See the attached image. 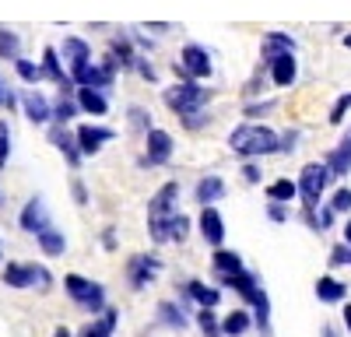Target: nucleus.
I'll return each instance as SVG.
<instances>
[{
	"mask_svg": "<svg viewBox=\"0 0 351 337\" xmlns=\"http://www.w3.org/2000/svg\"><path fill=\"white\" fill-rule=\"evenodd\" d=\"M228 148L236 151L239 158H263V155H274L281 151V137L271 127H260V123H243L228 134Z\"/></svg>",
	"mask_w": 351,
	"mask_h": 337,
	"instance_id": "f257e3e1",
	"label": "nucleus"
},
{
	"mask_svg": "<svg viewBox=\"0 0 351 337\" xmlns=\"http://www.w3.org/2000/svg\"><path fill=\"white\" fill-rule=\"evenodd\" d=\"M211 95H215V92H208L200 81H176V84H169V88L162 92L165 105H169L172 112H180V116L200 112V109H204V102H208Z\"/></svg>",
	"mask_w": 351,
	"mask_h": 337,
	"instance_id": "f03ea898",
	"label": "nucleus"
},
{
	"mask_svg": "<svg viewBox=\"0 0 351 337\" xmlns=\"http://www.w3.org/2000/svg\"><path fill=\"white\" fill-rule=\"evenodd\" d=\"M64 288H67V295L84 309V313H102L106 309V288L99 285V281H88V277H81V274H67L64 277Z\"/></svg>",
	"mask_w": 351,
	"mask_h": 337,
	"instance_id": "7ed1b4c3",
	"label": "nucleus"
},
{
	"mask_svg": "<svg viewBox=\"0 0 351 337\" xmlns=\"http://www.w3.org/2000/svg\"><path fill=\"white\" fill-rule=\"evenodd\" d=\"M330 165L327 162H309L302 173H299V197H302V208H319V197H324L327 183H330Z\"/></svg>",
	"mask_w": 351,
	"mask_h": 337,
	"instance_id": "20e7f679",
	"label": "nucleus"
},
{
	"mask_svg": "<svg viewBox=\"0 0 351 337\" xmlns=\"http://www.w3.org/2000/svg\"><path fill=\"white\" fill-rule=\"evenodd\" d=\"M162 271V260L155 257V253H137V257L127 260V281H130V288L141 292V288H148L152 281L158 277Z\"/></svg>",
	"mask_w": 351,
	"mask_h": 337,
	"instance_id": "39448f33",
	"label": "nucleus"
},
{
	"mask_svg": "<svg viewBox=\"0 0 351 337\" xmlns=\"http://www.w3.org/2000/svg\"><path fill=\"white\" fill-rule=\"evenodd\" d=\"M172 151H176V140H172V134H169V130L152 127V130H148V151L141 155V165H144V168L165 165V162L172 158Z\"/></svg>",
	"mask_w": 351,
	"mask_h": 337,
	"instance_id": "423d86ee",
	"label": "nucleus"
},
{
	"mask_svg": "<svg viewBox=\"0 0 351 337\" xmlns=\"http://www.w3.org/2000/svg\"><path fill=\"white\" fill-rule=\"evenodd\" d=\"M180 67H183V71H186V77H193V81L211 77V71H215L211 53L204 49L200 42H186V46H183V53H180Z\"/></svg>",
	"mask_w": 351,
	"mask_h": 337,
	"instance_id": "0eeeda50",
	"label": "nucleus"
},
{
	"mask_svg": "<svg viewBox=\"0 0 351 337\" xmlns=\"http://www.w3.org/2000/svg\"><path fill=\"white\" fill-rule=\"evenodd\" d=\"M77 148H81V155L88 158V155H99L109 140L116 137V130H109V127H99V123H81L77 130Z\"/></svg>",
	"mask_w": 351,
	"mask_h": 337,
	"instance_id": "6e6552de",
	"label": "nucleus"
},
{
	"mask_svg": "<svg viewBox=\"0 0 351 337\" xmlns=\"http://www.w3.org/2000/svg\"><path fill=\"white\" fill-rule=\"evenodd\" d=\"M197 229H200L204 242H211L215 249H218V246L225 242V218H221V211H218L215 204H204V208H200Z\"/></svg>",
	"mask_w": 351,
	"mask_h": 337,
	"instance_id": "1a4fd4ad",
	"label": "nucleus"
},
{
	"mask_svg": "<svg viewBox=\"0 0 351 337\" xmlns=\"http://www.w3.org/2000/svg\"><path fill=\"white\" fill-rule=\"evenodd\" d=\"M60 53H64V64H67L71 77H77L88 64H92V46H88L81 36H67L64 46H60Z\"/></svg>",
	"mask_w": 351,
	"mask_h": 337,
	"instance_id": "9d476101",
	"label": "nucleus"
},
{
	"mask_svg": "<svg viewBox=\"0 0 351 337\" xmlns=\"http://www.w3.org/2000/svg\"><path fill=\"white\" fill-rule=\"evenodd\" d=\"M218 281H221L225 288H232L236 295H243V299H246L250 305H253V302H256V299L263 295V285H260V277H256L253 271H246V267H243L239 274H228V277H218Z\"/></svg>",
	"mask_w": 351,
	"mask_h": 337,
	"instance_id": "9b49d317",
	"label": "nucleus"
},
{
	"mask_svg": "<svg viewBox=\"0 0 351 337\" xmlns=\"http://www.w3.org/2000/svg\"><path fill=\"white\" fill-rule=\"evenodd\" d=\"M49 145L60 151L71 165H81V148H77V134L74 130H67V123H56V127H49Z\"/></svg>",
	"mask_w": 351,
	"mask_h": 337,
	"instance_id": "f8f14e48",
	"label": "nucleus"
},
{
	"mask_svg": "<svg viewBox=\"0 0 351 337\" xmlns=\"http://www.w3.org/2000/svg\"><path fill=\"white\" fill-rule=\"evenodd\" d=\"M18 225H21L25 232H32V236H39V232L49 229V211H46V204H43V197H32V201L21 208Z\"/></svg>",
	"mask_w": 351,
	"mask_h": 337,
	"instance_id": "ddd939ff",
	"label": "nucleus"
},
{
	"mask_svg": "<svg viewBox=\"0 0 351 337\" xmlns=\"http://www.w3.org/2000/svg\"><path fill=\"white\" fill-rule=\"evenodd\" d=\"M176 201H180V183H162L155 197L148 201V218H169L176 214Z\"/></svg>",
	"mask_w": 351,
	"mask_h": 337,
	"instance_id": "4468645a",
	"label": "nucleus"
},
{
	"mask_svg": "<svg viewBox=\"0 0 351 337\" xmlns=\"http://www.w3.org/2000/svg\"><path fill=\"white\" fill-rule=\"evenodd\" d=\"M4 285L8 288H36L39 285V264H8Z\"/></svg>",
	"mask_w": 351,
	"mask_h": 337,
	"instance_id": "2eb2a0df",
	"label": "nucleus"
},
{
	"mask_svg": "<svg viewBox=\"0 0 351 337\" xmlns=\"http://www.w3.org/2000/svg\"><path fill=\"white\" fill-rule=\"evenodd\" d=\"M285 53H295V39L291 36H285V32H267L263 36V46H260V56H263V64H274L278 56H285Z\"/></svg>",
	"mask_w": 351,
	"mask_h": 337,
	"instance_id": "dca6fc26",
	"label": "nucleus"
},
{
	"mask_svg": "<svg viewBox=\"0 0 351 337\" xmlns=\"http://www.w3.org/2000/svg\"><path fill=\"white\" fill-rule=\"evenodd\" d=\"M21 109H25V120H32V123L53 120V105L46 102L43 92H21Z\"/></svg>",
	"mask_w": 351,
	"mask_h": 337,
	"instance_id": "f3484780",
	"label": "nucleus"
},
{
	"mask_svg": "<svg viewBox=\"0 0 351 337\" xmlns=\"http://www.w3.org/2000/svg\"><path fill=\"white\" fill-rule=\"evenodd\" d=\"M77 105H81V112H92V116H106L109 112V99H106V92H99V88H88V84H77Z\"/></svg>",
	"mask_w": 351,
	"mask_h": 337,
	"instance_id": "a211bd4d",
	"label": "nucleus"
},
{
	"mask_svg": "<svg viewBox=\"0 0 351 337\" xmlns=\"http://www.w3.org/2000/svg\"><path fill=\"white\" fill-rule=\"evenodd\" d=\"M299 77V64H295V53H285L278 56V60L271 64V81L278 84V88H291Z\"/></svg>",
	"mask_w": 351,
	"mask_h": 337,
	"instance_id": "6ab92c4d",
	"label": "nucleus"
},
{
	"mask_svg": "<svg viewBox=\"0 0 351 337\" xmlns=\"http://www.w3.org/2000/svg\"><path fill=\"white\" fill-rule=\"evenodd\" d=\"M225 193H228V186H225L221 176H204V179L197 183V190H193V197H197L200 208H204V204H218Z\"/></svg>",
	"mask_w": 351,
	"mask_h": 337,
	"instance_id": "aec40b11",
	"label": "nucleus"
},
{
	"mask_svg": "<svg viewBox=\"0 0 351 337\" xmlns=\"http://www.w3.org/2000/svg\"><path fill=\"white\" fill-rule=\"evenodd\" d=\"M327 165H330V176H334V179H341V176L351 173V130L344 134L341 145L327 155Z\"/></svg>",
	"mask_w": 351,
	"mask_h": 337,
	"instance_id": "412c9836",
	"label": "nucleus"
},
{
	"mask_svg": "<svg viewBox=\"0 0 351 337\" xmlns=\"http://www.w3.org/2000/svg\"><path fill=\"white\" fill-rule=\"evenodd\" d=\"M116 323H120V309L106 305V309H102V320H95V323L81 327V334H77V337H112Z\"/></svg>",
	"mask_w": 351,
	"mask_h": 337,
	"instance_id": "4be33fe9",
	"label": "nucleus"
},
{
	"mask_svg": "<svg viewBox=\"0 0 351 337\" xmlns=\"http://www.w3.org/2000/svg\"><path fill=\"white\" fill-rule=\"evenodd\" d=\"M344 295H348V285H344V281H337V277H330V274L316 277V299H319V302L334 305V302H344Z\"/></svg>",
	"mask_w": 351,
	"mask_h": 337,
	"instance_id": "5701e85b",
	"label": "nucleus"
},
{
	"mask_svg": "<svg viewBox=\"0 0 351 337\" xmlns=\"http://www.w3.org/2000/svg\"><path fill=\"white\" fill-rule=\"evenodd\" d=\"M211 264H215V274L218 277H228V274H239L243 271V257L236 249H215V257H211Z\"/></svg>",
	"mask_w": 351,
	"mask_h": 337,
	"instance_id": "b1692460",
	"label": "nucleus"
},
{
	"mask_svg": "<svg viewBox=\"0 0 351 337\" xmlns=\"http://www.w3.org/2000/svg\"><path fill=\"white\" fill-rule=\"evenodd\" d=\"M186 295L200 305V309H215L221 302V292L211 288V285H204V281H186Z\"/></svg>",
	"mask_w": 351,
	"mask_h": 337,
	"instance_id": "393cba45",
	"label": "nucleus"
},
{
	"mask_svg": "<svg viewBox=\"0 0 351 337\" xmlns=\"http://www.w3.org/2000/svg\"><path fill=\"white\" fill-rule=\"evenodd\" d=\"M36 242H39V249L46 253V257H64V249H67V239H64V232H56L53 225L46 232H39L36 236Z\"/></svg>",
	"mask_w": 351,
	"mask_h": 337,
	"instance_id": "a878e982",
	"label": "nucleus"
},
{
	"mask_svg": "<svg viewBox=\"0 0 351 337\" xmlns=\"http://www.w3.org/2000/svg\"><path fill=\"white\" fill-rule=\"evenodd\" d=\"M250 327H253V316L246 313V309H232V313L221 320V334H228V337H243Z\"/></svg>",
	"mask_w": 351,
	"mask_h": 337,
	"instance_id": "bb28decb",
	"label": "nucleus"
},
{
	"mask_svg": "<svg viewBox=\"0 0 351 337\" xmlns=\"http://www.w3.org/2000/svg\"><path fill=\"white\" fill-rule=\"evenodd\" d=\"M158 320L165 323V327H172V330H186V313L176 302H158Z\"/></svg>",
	"mask_w": 351,
	"mask_h": 337,
	"instance_id": "cd10ccee",
	"label": "nucleus"
},
{
	"mask_svg": "<svg viewBox=\"0 0 351 337\" xmlns=\"http://www.w3.org/2000/svg\"><path fill=\"white\" fill-rule=\"evenodd\" d=\"M267 197L271 201H278V204H291L299 197V183H291V179H274L271 186H267Z\"/></svg>",
	"mask_w": 351,
	"mask_h": 337,
	"instance_id": "c85d7f7f",
	"label": "nucleus"
},
{
	"mask_svg": "<svg viewBox=\"0 0 351 337\" xmlns=\"http://www.w3.org/2000/svg\"><path fill=\"white\" fill-rule=\"evenodd\" d=\"M77 112H81L77 99H74V95H64V92H60V99L53 102V120H56V123H67V120H74V116H77Z\"/></svg>",
	"mask_w": 351,
	"mask_h": 337,
	"instance_id": "c756f323",
	"label": "nucleus"
},
{
	"mask_svg": "<svg viewBox=\"0 0 351 337\" xmlns=\"http://www.w3.org/2000/svg\"><path fill=\"white\" fill-rule=\"evenodd\" d=\"M253 323L260 327V334H263V337L271 334V299H267V292H263V295L253 302Z\"/></svg>",
	"mask_w": 351,
	"mask_h": 337,
	"instance_id": "7c9ffc66",
	"label": "nucleus"
},
{
	"mask_svg": "<svg viewBox=\"0 0 351 337\" xmlns=\"http://www.w3.org/2000/svg\"><path fill=\"white\" fill-rule=\"evenodd\" d=\"M14 71H18V77H21L25 84H39V81L46 77L43 64H32V60H25V56H18V60H14Z\"/></svg>",
	"mask_w": 351,
	"mask_h": 337,
	"instance_id": "2f4dec72",
	"label": "nucleus"
},
{
	"mask_svg": "<svg viewBox=\"0 0 351 337\" xmlns=\"http://www.w3.org/2000/svg\"><path fill=\"white\" fill-rule=\"evenodd\" d=\"M0 56H4V60H18L21 56V39L11 32V28H0Z\"/></svg>",
	"mask_w": 351,
	"mask_h": 337,
	"instance_id": "473e14b6",
	"label": "nucleus"
},
{
	"mask_svg": "<svg viewBox=\"0 0 351 337\" xmlns=\"http://www.w3.org/2000/svg\"><path fill=\"white\" fill-rule=\"evenodd\" d=\"M197 327L204 337H221V323L215 316V309H197Z\"/></svg>",
	"mask_w": 351,
	"mask_h": 337,
	"instance_id": "72a5a7b5",
	"label": "nucleus"
},
{
	"mask_svg": "<svg viewBox=\"0 0 351 337\" xmlns=\"http://www.w3.org/2000/svg\"><path fill=\"white\" fill-rule=\"evenodd\" d=\"M186 236H190V218L176 211V214L169 218V242H183Z\"/></svg>",
	"mask_w": 351,
	"mask_h": 337,
	"instance_id": "f704fd0d",
	"label": "nucleus"
},
{
	"mask_svg": "<svg viewBox=\"0 0 351 337\" xmlns=\"http://www.w3.org/2000/svg\"><path fill=\"white\" fill-rule=\"evenodd\" d=\"M130 127L141 130V134H148V130H152V112L141 109V105H134V109H130Z\"/></svg>",
	"mask_w": 351,
	"mask_h": 337,
	"instance_id": "c9c22d12",
	"label": "nucleus"
},
{
	"mask_svg": "<svg viewBox=\"0 0 351 337\" xmlns=\"http://www.w3.org/2000/svg\"><path fill=\"white\" fill-rule=\"evenodd\" d=\"M351 109V92H344L337 102H334V109H330V123L337 127V123H344V112Z\"/></svg>",
	"mask_w": 351,
	"mask_h": 337,
	"instance_id": "e433bc0d",
	"label": "nucleus"
},
{
	"mask_svg": "<svg viewBox=\"0 0 351 337\" xmlns=\"http://www.w3.org/2000/svg\"><path fill=\"white\" fill-rule=\"evenodd\" d=\"M8 158H11V130H8L4 120H0V168L8 165Z\"/></svg>",
	"mask_w": 351,
	"mask_h": 337,
	"instance_id": "4c0bfd02",
	"label": "nucleus"
},
{
	"mask_svg": "<svg viewBox=\"0 0 351 337\" xmlns=\"http://www.w3.org/2000/svg\"><path fill=\"white\" fill-rule=\"evenodd\" d=\"M341 264H351V246L348 242H337L330 249V267H341Z\"/></svg>",
	"mask_w": 351,
	"mask_h": 337,
	"instance_id": "58836bf2",
	"label": "nucleus"
},
{
	"mask_svg": "<svg viewBox=\"0 0 351 337\" xmlns=\"http://www.w3.org/2000/svg\"><path fill=\"white\" fill-rule=\"evenodd\" d=\"M330 208H334L337 214H344V211H351V190H348V186H341V190L334 193V201H330Z\"/></svg>",
	"mask_w": 351,
	"mask_h": 337,
	"instance_id": "ea45409f",
	"label": "nucleus"
},
{
	"mask_svg": "<svg viewBox=\"0 0 351 337\" xmlns=\"http://www.w3.org/2000/svg\"><path fill=\"white\" fill-rule=\"evenodd\" d=\"M204 123H208V112H190V116H183V127L186 130H200Z\"/></svg>",
	"mask_w": 351,
	"mask_h": 337,
	"instance_id": "a19ab883",
	"label": "nucleus"
},
{
	"mask_svg": "<svg viewBox=\"0 0 351 337\" xmlns=\"http://www.w3.org/2000/svg\"><path fill=\"white\" fill-rule=\"evenodd\" d=\"M260 176H263V173H260V165L250 158V162L243 165V179H246V183H260Z\"/></svg>",
	"mask_w": 351,
	"mask_h": 337,
	"instance_id": "79ce46f5",
	"label": "nucleus"
},
{
	"mask_svg": "<svg viewBox=\"0 0 351 337\" xmlns=\"http://www.w3.org/2000/svg\"><path fill=\"white\" fill-rule=\"evenodd\" d=\"M267 214H271V221H288V208H285V204H278V201H271Z\"/></svg>",
	"mask_w": 351,
	"mask_h": 337,
	"instance_id": "37998d69",
	"label": "nucleus"
},
{
	"mask_svg": "<svg viewBox=\"0 0 351 337\" xmlns=\"http://www.w3.org/2000/svg\"><path fill=\"white\" fill-rule=\"evenodd\" d=\"M71 193H74V201H77V204H88V186H84L81 179L71 183Z\"/></svg>",
	"mask_w": 351,
	"mask_h": 337,
	"instance_id": "c03bdc74",
	"label": "nucleus"
},
{
	"mask_svg": "<svg viewBox=\"0 0 351 337\" xmlns=\"http://www.w3.org/2000/svg\"><path fill=\"white\" fill-rule=\"evenodd\" d=\"M334 218H337V211L334 208H324V211H319V229H330Z\"/></svg>",
	"mask_w": 351,
	"mask_h": 337,
	"instance_id": "a18cd8bd",
	"label": "nucleus"
},
{
	"mask_svg": "<svg viewBox=\"0 0 351 337\" xmlns=\"http://www.w3.org/2000/svg\"><path fill=\"white\" fill-rule=\"evenodd\" d=\"M295 140H299V134H285L281 137V151H295Z\"/></svg>",
	"mask_w": 351,
	"mask_h": 337,
	"instance_id": "49530a36",
	"label": "nucleus"
},
{
	"mask_svg": "<svg viewBox=\"0 0 351 337\" xmlns=\"http://www.w3.org/2000/svg\"><path fill=\"white\" fill-rule=\"evenodd\" d=\"M137 71H141V77L155 81V67H148V60H137Z\"/></svg>",
	"mask_w": 351,
	"mask_h": 337,
	"instance_id": "de8ad7c7",
	"label": "nucleus"
},
{
	"mask_svg": "<svg viewBox=\"0 0 351 337\" xmlns=\"http://www.w3.org/2000/svg\"><path fill=\"white\" fill-rule=\"evenodd\" d=\"M102 242H106V249H116V236H112V229H106V236H102Z\"/></svg>",
	"mask_w": 351,
	"mask_h": 337,
	"instance_id": "09e8293b",
	"label": "nucleus"
},
{
	"mask_svg": "<svg viewBox=\"0 0 351 337\" xmlns=\"http://www.w3.org/2000/svg\"><path fill=\"white\" fill-rule=\"evenodd\" d=\"M344 327L351 330V302H344Z\"/></svg>",
	"mask_w": 351,
	"mask_h": 337,
	"instance_id": "8fccbe9b",
	"label": "nucleus"
},
{
	"mask_svg": "<svg viewBox=\"0 0 351 337\" xmlns=\"http://www.w3.org/2000/svg\"><path fill=\"white\" fill-rule=\"evenodd\" d=\"M4 105H8V109H14V105H18V99H14L11 92H4Z\"/></svg>",
	"mask_w": 351,
	"mask_h": 337,
	"instance_id": "3c124183",
	"label": "nucleus"
},
{
	"mask_svg": "<svg viewBox=\"0 0 351 337\" xmlns=\"http://www.w3.org/2000/svg\"><path fill=\"white\" fill-rule=\"evenodd\" d=\"M53 337H71V330H67V327H56V330H53Z\"/></svg>",
	"mask_w": 351,
	"mask_h": 337,
	"instance_id": "603ef678",
	"label": "nucleus"
},
{
	"mask_svg": "<svg viewBox=\"0 0 351 337\" xmlns=\"http://www.w3.org/2000/svg\"><path fill=\"white\" fill-rule=\"evenodd\" d=\"M344 242L351 246V221H344Z\"/></svg>",
	"mask_w": 351,
	"mask_h": 337,
	"instance_id": "864d4df0",
	"label": "nucleus"
},
{
	"mask_svg": "<svg viewBox=\"0 0 351 337\" xmlns=\"http://www.w3.org/2000/svg\"><path fill=\"white\" fill-rule=\"evenodd\" d=\"M324 337H337V330H334V327L327 323V327H324Z\"/></svg>",
	"mask_w": 351,
	"mask_h": 337,
	"instance_id": "5fc2aeb1",
	"label": "nucleus"
},
{
	"mask_svg": "<svg viewBox=\"0 0 351 337\" xmlns=\"http://www.w3.org/2000/svg\"><path fill=\"white\" fill-rule=\"evenodd\" d=\"M344 46H348V49H351V32H348V36H344Z\"/></svg>",
	"mask_w": 351,
	"mask_h": 337,
	"instance_id": "6e6d98bb",
	"label": "nucleus"
},
{
	"mask_svg": "<svg viewBox=\"0 0 351 337\" xmlns=\"http://www.w3.org/2000/svg\"><path fill=\"white\" fill-rule=\"evenodd\" d=\"M0 105H4V88H0Z\"/></svg>",
	"mask_w": 351,
	"mask_h": 337,
	"instance_id": "4d7b16f0",
	"label": "nucleus"
},
{
	"mask_svg": "<svg viewBox=\"0 0 351 337\" xmlns=\"http://www.w3.org/2000/svg\"><path fill=\"white\" fill-rule=\"evenodd\" d=\"M0 201H4V193H0Z\"/></svg>",
	"mask_w": 351,
	"mask_h": 337,
	"instance_id": "13d9d810",
	"label": "nucleus"
}]
</instances>
